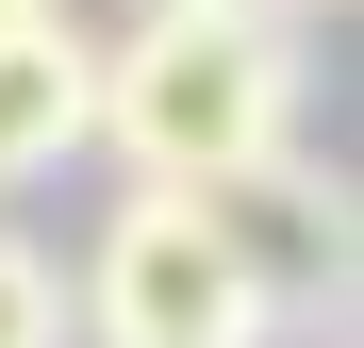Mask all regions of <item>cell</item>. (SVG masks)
<instances>
[{"label":"cell","instance_id":"7","mask_svg":"<svg viewBox=\"0 0 364 348\" xmlns=\"http://www.w3.org/2000/svg\"><path fill=\"white\" fill-rule=\"evenodd\" d=\"M265 17H331V0H265Z\"/></svg>","mask_w":364,"mask_h":348},{"label":"cell","instance_id":"1","mask_svg":"<svg viewBox=\"0 0 364 348\" xmlns=\"http://www.w3.org/2000/svg\"><path fill=\"white\" fill-rule=\"evenodd\" d=\"M83 149H116L166 199L298 149V17H265V0H149L100 50V133Z\"/></svg>","mask_w":364,"mask_h":348},{"label":"cell","instance_id":"3","mask_svg":"<svg viewBox=\"0 0 364 348\" xmlns=\"http://www.w3.org/2000/svg\"><path fill=\"white\" fill-rule=\"evenodd\" d=\"M199 216H215V249L249 265L265 315H331L348 299V183L331 166L265 149V166H232V183H199Z\"/></svg>","mask_w":364,"mask_h":348},{"label":"cell","instance_id":"5","mask_svg":"<svg viewBox=\"0 0 364 348\" xmlns=\"http://www.w3.org/2000/svg\"><path fill=\"white\" fill-rule=\"evenodd\" d=\"M0 348H83V315H67V265H50L17 216H0Z\"/></svg>","mask_w":364,"mask_h":348},{"label":"cell","instance_id":"2","mask_svg":"<svg viewBox=\"0 0 364 348\" xmlns=\"http://www.w3.org/2000/svg\"><path fill=\"white\" fill-rule=\"evenodd\" d=\"M67 315H83V348H265L282 332L249 299V265L215 249V216L166 199V183H133L100 216V249L67 265Z\"/></svg>","mask_w":364,"mask_h":348},{"label":"cell","instance_id":"4","mask_svg":"<svg viewBox=\"0 0 364 348\" xmlns=\"http://www.w3.org/2000/svg\"><path fill=\"white\" fill-rule=\"evenodd\" d=\"M83 133H100V33H83V17L0 33V199H17V183H50Z\"/></svg>","mask_w":364,"mask_h":348},{"label":"cell","instance_id":"6","mask_svg":"<svg viewBox=\"0 0 364 348\" xmlns=\"http://www.w3.org/2000/svg\"><path fill=\"white\" fill-rule=\"evenodd\" d=\"M50 17H67V0H0V33H50Z\"/></svg>","mask_w":364,"mask_h":348}]
</instances>
